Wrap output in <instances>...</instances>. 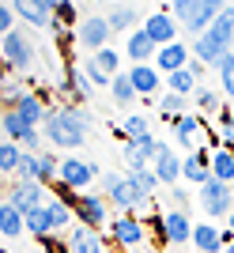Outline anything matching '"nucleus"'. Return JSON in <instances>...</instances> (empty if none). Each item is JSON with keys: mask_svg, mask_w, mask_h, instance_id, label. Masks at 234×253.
<instances>
[{"mask_svg": "<svg viewBox=\"0 0 234 253\" xmlns=\"http://www.w3.org/2000/svg\"><path fill=\"white\" fill-rule=\"evenodd\" d=\"M91 114L79 110V106H61V110H49L42 125V136L53 144V148H79L87 144V132H91Z\"/></svg>", "mask_w": 234, "mask_h": 253, "instance_id": "f257e3e1", "label": "nucleus"}, {"mask_svg": "<svg viewBox=\"0 0 234 253\" xmlns=\"http://www.w3.org/2000/svg\"><path fill=\"white\" fill-rule=\"evenodd\" d=\"M231 42H234V8H223V15L208 31L193 38V57L204 68H219V61L231 53Z\"/></svg>", "mask_w": 234, "mask_h": 253, "instance_id": "f03ea898", "label": "nucleus"}, {"mask_svg": "<svg viewBox=\"0 0 234 253\" xmlns=\"http://www.w3.org/2000/svg\"><path fill=\"white\" fill-rule=\"evenodd\" d=\"M57 197L76 211V223H83V227H91V231L110 227V201L102 197V193H68V189L57 185Z\"/></svg>", "mask_w": 234, "mask_h": 253, "instance_id": "7ed1b4c3", "label": "nucleus"}, {"mask_svg": "<svg viewBox=\"0 0 234 253\" xmlns=\"http://www.w3.org/2000/svg\"><path fill=\"white\" fill-rule=\"evenodd\" d=\"M102 197H106L114 208L128 211V215H136L140 208H148V204H151L148 197L125 178V174H102Z\"/></svg>", "mask_w": 234, "mask_h": 253, "instance_id": "20e7f679", "label": "nucleus"}, {"mask_svg": "<svg viewBox=\"0 0 234 253\" xmlns=\"http://www.w3.org/2000/svg\"><path fill=\"white\" fill-rule=\"evenodd\" d=\"M0 61L8 64L11 72H19V76L34 68V42H31V34L23 31V27H15L11 34L0 38Z\"/></svg>", "mask_w": 234, "mask_h": 253, "instance_id": "39448f33", "label": "nucleus"}, {"mask_svg": "<svg viewBox=\"0 0 234 253\" xmlns=\"http://www.w3.org/2000/svg\"><path fill=\"white\" fill-rule=\"evenodd\" d=\"M155 234H159V242H170V246H185L193 242V227L196 223L189 219V211L185 208H170V211H159L155 215Z\"/></svg>", "mask_w": 234, "mask_h": 253, "instance_id": "423d86ee", "label": "nucleus"}, {"mask_svg": "<svg viewBox=\"0 0 234 253\" xmlns=\"http://www.w3.org/2000/svg\"><path fill=\"white\" fill-rule=\"evenodd\" d=\"M98 174H102V170H98L95 163L68 155V159H61V174H57L53 185H61V189H68V193H87L91 185H95Z\"/></svg>", "mask_w": 234, "mask_h": 253, "instance_id": "0eeeda50", "label": "nucleus"}, {"mask_svg": "<svg viewBox=\"0 0 234 253\" xmlns=\"http://www.w3.org/2000/svg\"><path fill=\"white\" fill-rule=\"evenodd\" d=\"M0 132H4V140L19 144L23 151H42V128H34L31 121H23L15 110H4V117H0Z\"/></svg>", "mask_w": 234, "mask_h": 253, "instance_id": "6e6552de", "label": "nucleus"}, {"mask_svg": "<svg viewBox=\"0 0 234 253\" xmlns=\"http://www.w3.org/2000/svg\"><path fill=\"white\" fill-rule=\"evenodd\" d=\"M196 201H200V208L212 215V219H227L234 208V189L227 185V181L212 178V181H204L200 189H196Z\"/></svg>", "mask_w": 234, "mask_h": 253, "instance_id": "1a4fd4ad", "label": "nucleus"}, {"mask_svg": "<svg viewBox=\"0 0 234 253\" xmlns=\"http://www.w3.org/2000/svg\"><path fill=\"white\" fill-rule=\"evenodd\" d=\"M110 238H114L117 250H136V246H144V238H148V223L140 219V215H128V211H121V215H114L110 219Z\"/></svg>", "mask_w": 234, "mask_h": 253, "instance_id": "9d476101", "label": "nucleus"}, {"mask_svg": "<svg viewBox=\"0 0 234 253\" xmlns=\"http://www.w3.org/2000/svg\"><path fill=\"white\" fill-rule=\"evenodd\" d=\"M110 23L106 15H87V19H79V27H76V42L83 45V49L98 53V49H106L110 45Z\"/></svg>", "mask_w": 234, "mask_h": 253, "instance_id": "9b49d317", "label": "nucleus"}, {"mask_svg": "<svg viewBox=\"0 0 234 253\" xmlns=\"http://www.w3.org/2000/svg\"><path fill=\"white\" fill-rule=\"evenodd\" d=\"M45 201H49V193H45L42 181H11L8 185V204H15L23 215L34 211V208H42Z\"/></svg>", "mask_w": 234, "mask_h": 253, "instance_id": "f8f14e48", "label": "nucleus"}, {"mask_svg": "<svg viewBox=\"0 0 234 253\" xmlns=\"http://www.w3.org/2000/svg\"><path fill=\"white\" fill-rule=\"evenodd\" d=\"M181 178L193 181L196 189H200L204 181H212V148H196L181 159Z\"/></svg>", "mask_w": 234, "mask_h": 253, "instance_id": "ddd939ff", "label": "nucleus"}, {"mask_svg": "<svg viewBox=\"0 0 234 253\" xmlns=\"http://www.w3.org/2000/svg\"><path fill=\"white\" fill-rule=\"evenodd\" d=\"M170 128H174V140H178V144H185L189 151L200 148L204 132H208V128H204V117H200V114H181V117H174Z\"/></svg>", "mask_w": 234, "mask_h": 253, "instance_id": "4468645a", "label": "nucleus"}, {"mask_svg": "<svg viewBox=\"0 0 234 253\" xmlns=\"http://www.w3.org/2000/svg\"><path fill=\"white\" fill-rule=\"evenodd\" d=\"M178 27L181 23L174 19L170 11H155V15H148V19H144V31H148V38L155 45H170V42H178Z\"/></svg>", "mask_w": 234, "mask_h": 253, "instance_id": "2eb2a0df", "label": "nucleus"}, {"mask_svg": "<svg viewBox=\"0 0 234 253\" xmlns=\"http://www.w3.org/2000/svg\"><path fill=\"white\" fill-rule=\"evenodd\" d=\"M189 61H193V49H189L185 42H170V45H162V49L155 53V68H159L162 76L189 68Z\"/></svg>", "mask_w": 234, "mask_h": 253, "instance_id": "dca6fc26", "label": "nucleus"}, {"mask_svg": "<svg viewBox=\"0 0 234 253\" xmlns=\"http://www.w3.org/2000/svg\"><path fill=\"white\" fill-rule=\"evenodd\" d=\"M155 53H159V45L148 38L144 27H136L132 34H125V57L132 64H155Z\"/></svg>", "mask_w": 234, "mask_h": 253, "instance_id": "f3484780", "label": "nucleus"}, {"mask_svg": "<svg viewBox=\"0 0 234 253\" xmlns=\"http://www.w3.org/2000/svg\"><path fill=\"white\" fill-rule=\"evenodd\" d=\"M223 8H227V0H200L196 8H193V15L185 19V31L196 38V34H204L208 27H212L219 15H223Z\"/></svg>", "mask_w": 234, "mask_h": 253, "instance_id": "a211bd4d", "label": "nucleus"}, {"mask_svg": "<svg viewBox=\"0 0 234 253\" xmlns=\"http://www.w3.org/2000/svg\"><path fill=\"white\" fill-rule=\"evenodd\" d=\"M64 242H68V253H106L102 234L91 231V227H83V223H76L72 231L64 234Z\"/></svg>", "mask_w": 234, "mask_h": 253, "instance_id": "6ab92c4d", "label": "nucleus"}, {"mask_svg": "<svg viewBox=\"0 0 234 253\" xmlns=\"http://www.w3.org/2000/svg\"><path fill=\"white\" fill-rule=\"evenodd\" d=\"M11 11H15V19L31 23V27H53V11L45 8L42 0H11Z\"/></svg>", "mask_w": 234, "mask_h": 253, "instance_id": "aec40b11", "label": "nucleus"}, {"mask_svg": "<svg viewBox=\"0 0 234 253\" xmlns=\"http://www.w3.org/2000/svg\"><path fill=\"white\" fill-rule=\"evenodd\" d=\"M151 170H155L159 185H178V181H181V155L166 144V148L159 151V159L151 163Z\"/></svg>", "mask_w": 234, "mask_h": 253, "instance_id": "412c9836", "label": "nucleus"}, {"mask_svg": "<svg viewBox=\"0 0 234 253\" xmlns=\"http://www.w3.org/2000/svg\"><path fill=\"white\" fill-rule=\"evenodd\" d=\"M128 80H132V87H136L140 98H151L162 87V72L155 64H132V68H128Z\"/></svg>", "mask_w": 234, "mask_h": 253, "instance_id": "4be33fe9", "label": "nucleus"}, {"mask_svg": "<svg viewBox=\"0 0 234 253\" xmlns=\"http://www.w3.org/2000/svg\"><path fill=\"white\" fill-rule=\"evenodd\" d=\"M11 110H15L23 121H31L34 128H42V125H45V117H49V106H45V98L38 95V91H27V95H23L19 102L11 106Z\"/></svg>", "mask_w": 234, "mask_h": 253, "instance_id": "5701e85b", "label": "nucleus"}, {"mask_svg": "<svg viewBox=\"0 0 234 253\" xmlns=\"http://www.w3.org/2000/svg\"><path fill=\"white\" fill-rule=\"evenodd\" d=\"M193 246H196V253H223L227 250L223 231L212 227V223H196L193 227Z\"/></svg>", "mask_w": 234, "mask_h": 253, "instance_id": "b1692460", "label": "nucleus"}, {"mask_svg": "<svg viewBox=\"0 0 234 253\" xmlns=\"http://www.w3.org/2000/svg\"><path fill=\"white\" fill-rule=\"evenodd\" d=\"M27 234V219H23V211L15 208V204L0 201V238H23Z\"/></svg>", "mask_w": 234, "mask_h": 253, "instance_id": "393cba45", "label": "nucleus"}, {"mask_svg": "<svg viewBox=\"0 0 234 253\" xmlns=\"http://www.w3.org/2000/svg\"><path fill=\"white\" fill-rule=\"evenodd\" d=\"M106 23L114 34H132L136 31V8L132 4H114V8L106 11Z\"/></svg>", "mask_w": 234, "mask_h": 253, "instance_id": "a878e982", "label": "nucleus"}, {"mask_svg": "<svg viewBox=\"0 0 234 253\" xmlns=\"http://www.w3.org/2000/svg\"><path fill=\"white\" fill-rule=\"evenodd\" d=\"M91 91H95V84L87 80L83 68H68V84L61 87L64 98H76V102H83V98H91Z\"/></svg>", "mask_w": 234, "mask_h": 253, "instance_id": "bb28decb", "label": "nucleus"}, {"mask_svg": "<svg viewBox=\"0 0 234 253\" xmlns=\"http://www.w3.org/2000/svg\"><path fill=\"white\" fill-rule=\"evenodd\" d=\"M117 136L125 140V144H136V140L151 136V125H148V117H144V114H125V121L117 125Z\"/></svg>", "mask_w": 234, "mask_h": 253, "instance_id": "cd10ccee", "label": "nucleus"}, {"mask_svg": "<svg viewBox=\"0 0 234 253\" xmlns=\"http://www.w3.org/2000/svg\"><path fill=\"white\" fill-rule=\"evenodd\" d=\"M166 80V91H174V95H181V98H189V95H196V76L189 72V68H181V72H170V76H162Z\"/></svg>", "mask_w": 234, "mask_h": 253, "instance_id": "c85d7f7f", "label": "nucleus"}, {"mask_svg": "<svg viewBox=\"0 0 234 253\" xmlns=\"http://www.w3.org/2000/svg\"><path fill=\"white\" fill-rule=\"evenodd\" d=\"M212 178L227 181V185L234 181V151H227V148H212Z\"/></svg>", "mask_w": 234, "mask_h": 253, "instance_id": "c756f323", "label": "nucleus"}, {"mask_svg": "<svg viewBox=\"0 0 234 253\" xmlns=\"http://www.w3.org/2000/svg\"><path fill=\"white\" fill-rule=\"evenodd\" d=\"M110 95H114V102L121 106V110H125V106H132L136 102V87H132V80H128V72H117L114 76V84H110Z\"/></svg>", "mask_w": 234, "mask_h": 253, "instance_id": "7c9ffc66", "label": "nucleus"}, {"mask_svg": "<svg viewBox=\"0 0 234 253\" xmlns=\"http://www.w3.org/2000/svg\"><path fill=\"white\" fill-rule=\"evenodd\" d=\"M27 219V234H34V238H45V234H53V219H49V208H34V211H27L23 215Z\"/></svg>", "mask_w": 234, "mask_h": 253, "instance_id": "2f4dec72", "label": "nucleus"}, {"mask_svg": "<svg viewBox=\"0 0 234 253\" xmlns=\"http://www.w3.org/2000/svg\"><path fill=\"white\" fill-rule=\"evenodd\" d=\"M45 208H49V219H53V231H72V219H76V211L68 208V204H64L61 197H49V201H45Z\"/></svg>", "mask_w": 234, "mask_h": 253, "instance_id": "473e14b6", "label": "nucleus"}, {"mask_svg": "<svg viewBox=\"0 0 234 253\" xmlns=\"http://www.w3.org/2000/svg\"><path fill=\"white\" fill-rule=\"evenodd\" d=\"M125 178L132 181V185H136L148 201L155 197V189H159V178H155V170H151V167H144V170H125Z\"/></svg>", "mask_w": 234, "mask_h": 253, "instance_id": "72a5a7b5", "label": "nucleus"}, {"mask_svg": "<svg viewBox=\"0 0 234 253\" xmlns=\"http://www.w3.org/2000/svg\"><path fill=\"white\" fill-rule=\"evenodd\" d=\"M11 181H42V163H38V151H23L19 170Z\"/></svg>", "mask_w": 234, "mask_h": 253, "instance_id": "f704fd0d", "label": "nucleus"}, {"mask_svg": "<svg viewBox=\"0 0 234 253\" xmlns=\"http://www.w3.org/2000/svg\"><path fill=\"white\" fill-rule=\"evenodd\" d=\"M19 159H23V148H19V144H11V140H0V174H11V178H15V170H19Z\"/></svg>", "mask_w": 234, "mask_h": 253, "instance_id": "c9c22d12", "label": "nucleus"}, {"mask_svg": "<svg viewBox=\"0 0 234 253\" xmlns=\"http://www.w3.org/2000/svg\"><path fill=\"white\" fill-rule=\"evenodd\" d=\"M215 125H219V148L234 151V110H219Z\"/></svg>", "mask_w": 234, "mask_h": 253, "instance_id": "e433bc0d", "label": "nucleus"}, {"mask_svg": "<svg viewBox=\"0 0 234 253\" xmlns=\"http://www.w3.org/2000/svg\"><path fill=\"white\" fill-rule=\"evenodd\" d=\"M91 61H95L106 76H117V72H121V53L110 49V45H106V49H98V53H91Z\"/></svg>", "mask_w": 234, "mask_h": 253, "instance_id": "4c0bfd02", "label": "nucleus"}, {"mask_svg": "<svg viewBox=\"0 0 234 253\" xmlns=\"http://www.w3.org/2000/svg\"><path fill=\"white\" fill-rule=\"evenodd\" d=\"M159 114H162V121H174V117H181V114H185V98L174 95V91H166V95L159 98Z\"/></svg>", "mask_w": 234, "mask_h": 253, "instance_id": "58836bf2", "label": "nucleus"}, {"mask_svg": "<svg viewBox=\"0 0 234 253\" xmlns=\"http://www.w3.org/2000/svg\"><path fill=\"white\" fill-rule=\"evenodd\" d=\"M38 163H42V185L57 181V174H61V159H57L53 151H38Z\"/></svg>", "mask_w": 234, "mask_h": 253, "instance_id": "ea45409f", "label": "nucleus"}, {"mask_svg": "<svg viewBox=\"0 0 234 253\" xmlns=\"http://www.w3.org/2000/svg\"><path fill=\"white\" fill-rule=\"evenodd\" d=\"M121 155H125V167H128V170H144V167H151V159L144 155L136 144H125V148H121Z\"/></svg>", "mask_w": 234, "mask_h": 253, "instance_id": "a19ab883", "label": "nucleus"}, {"mask_svg": "<svg viewBox=\"0 0 234 253\" xmlns=\"http://www.w3.org/2000/svg\"><path fill=\"white\" fill-rule=\"evenodd\" d=\"M193 98H196V106H200L204 114H219V95H215L212 87H196Z\"/></svg>", "mask_w": 234, "mask_h": 253, "instance_id": "79ce46f5", "label": "nucleus"}, {"mask_svg": "<svg viewBox=\"0 0 234 253\" xmlns=\"http://www.w3.org/2000/svg\"><path fill=\"white\" fill-rule=\"evenodd\" d=\"M83 72H87V80H91L95 87H110V84H114V76H106V72H102V68H98L95 61H91V57L83 61Z\"/></svg>", "mask_w": 234, "mask_h": 253, "instance_id": "37998d69", "label": "nucleus"}, {"mask_svg": "<svg viewBox=\"0 0 234 253\" xmlns=\"http://www.w3.org/2000/svg\"><path fill=\"white\" fill-rule=\"evenodd\" d=\"M196 4H200V0H170V15L185 27V19L193 15V8H196Z\"/></svg>", "mask_w": 234, "mask_h": 253, "instance_id": "c03bdc74", "label": "nucleus"}, {"mask_svg": "<svg viewBox=\"0 0 234 253\" xmlns=\"http://www.w3.org/2000/svg\"><path fill=\"white\" fill-rule=\"evenodd\" d=\"M11 31H15V11H11L8 0H0V38L11 34Z\"/></svg>", "mask_w": 234, "mask_h": 253, "instance_id": "a18cd8bd", "label": "nucleus"}, {"mask_svg": "<svg viewBox=\"0 0 234 253\" xmlns=\"http://www.w3.org/2000/svg\"><path fill=\"white\" fill-rule=\"evenodd\" d=\"M42 4H45V8H49V11H61L64 4H72V0H42Z\"/></svg>", "mask_w": 234, "mask_h": 253, "instance_id": "49530a36", "label": "nucleus"}, {"mask_svg": "<svg viewBox=\"0 0 234 253\" xmlns=\"http://www.w3.org/2000/svg\"><path fill=\"white\" fill-rule=\"evenodd\" d=\"M227 231L234 234V208H231V215H227Z\"/></svg>", "mask_w": 234, "mask_h": 253, "instance_id": "de8ad7c7", "label": "nucleus"}, {"mask_svg": "<svg viewBox=\"0 0 234 253\" xmlns=\"http://www.w3.org/2000/svg\"><path fill=\"white\" fill-rule=\"evenodd\" d=\"M223 253H234V242H231V246H227V250H223Z\"/></svg>", "mask_w": 234, "mask_h": 253, "instance_id": "09e8293b", "label": "nucleus"}, {"mask_svg": "<svg viewBox=\"0 0 234 253\" xmlns=\"http://www.w3.org/2000/svg\"><path fill=\"white\" fill-rule=\"evenodd\" d=\"M34 253H45V250H42V246H38V250H34Z\"/></svg>", "mask_w": 234, "mask_h": 253, "instance_id": "8fccbe9b", "label": "nucleus"}, {"mask_svg": "<svg viewBox=\"0 0 234 253\" xmlns=\"http://www.w3.org/2000/svg\"><path fill=\"white\" fill-rule=\"evenodd\" d=\"M114 253H128V250H114Z\"/></svg>", "mask_w": 234, "mask_h": 253, "instance_id": "3c124183", "label": "nucleus"}, {"mask_svg": "<svg viewBox=\"0 0 234 253\" xmlns=\"http://www.w3.org/2000/svg\"><path fill=\"white\" fill-rule=\"evenodd\" d=\"M0 117H4V106H0Z\"/></svg>", "mask_w": 234, "mask_h": 253, "instance_id": "603ef678", "label": "nucleus"}]
</instances>
